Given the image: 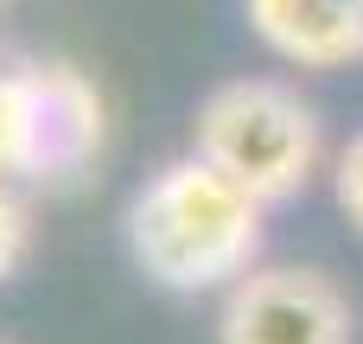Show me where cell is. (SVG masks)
I'll list each match as a JSON object with an SVG mask.
<instances>
[{
    "mask_svg": "<svg viewBox=\"0 0 363 344\" xmlns=\"http://www.w3.org/2000/svg\"><path fill=\"white\" fill-rule=\"evenodd\" d=\"M134 268L166 294H230L249 268H262L268 243V204L249 198L236 179H223L191 147L166 166H153L121 217Z\"/></svg>",
    "mask_w": 363,
    "mask_h": 344,
    "instance_id": "1",
    "label": "cell"
},
{
    "mask_svg": "<svg viewBox=\"0 0 363 344\" xmlns=\"http://www.w3.org/2000/svg\"><path fill=\"white\" fill-rule=\"evenodd\" d=\"M191 153L211 160L223 179H236L249 198H262L274 211V204H294L313 185L325 134H319V109L294 83H281V77H230L198 102Z\"/></svg>",
    "mask_w": 363,
    "mask_h": 344,
    "instance_id": "2",
    "label": "cell"
},
{
    "mask_svg": "<svg viewBox=\"0 0 363 344\" xmlns=\"http://www.w3.org/2000/svg\"><path fill=\"white\" fill-rule=\"evenodd\" d=\"M217 344H357V313L332 274L262 262L217 294Z\"/></svg>",
    "mask_w": 363,
    "mask_h": 344,
    "instance_id": "3",
    "label": "cell"
},
{
    "mask_svg": "<svg viewBox=\"0 0 363 344\" xmlns=\"http://www.w3.org/2000/svg\"><path fill=\"white\" fill-rule=\"evenodd\" d=\"M32 77H38V128H45L38 185H77L108 147V102L96 77L64 57H32Z\"/></svg>",
    "mask_w": 363,
    "mask_h": 344,
    "instance_id": "4",
    "label": "cell"
},
{
    "mask_svg": "<svg viewBox=\"0 0 363 344\" xmlns=\"http://www.w3.org/2000/svg\"><path fill=\"white\" fill-rule=\"evenodd\" d=\"M249 32L300 70L363 64V0H242Z\"/></svg>",
    "mask_w": 363,
    "mask_h": 344,
    "instance_id": "5",
    "label": "cell"
},
{
    "mask_svg": "<svg viewBox=\"0 0 363 344\" xmlns=\"http://www.w3.org/2000/svg\"><path fill=\"white\" fill-rule=\"evenodd\" d=\"M45 166V128H38V77L32 57H0V185H38Z\"/></svg>",
    "mask_w": 363,
    "mask_h": 344,
    "instance_id": "6",
    "label": "cell"
},
{
    "mask_svg": "<svg viewBox=\"0 0 363 344\" xmlns=\"http://www.w3.org/2000/svg\"><path fill=\"white\" fill-rule=\"evenodd\" d=\"M32 236H38L32 204L19 198V185H0V287L32 262Z\"/></svg>",
    "mask_w": 363,
    "mask_h": 344,
    "instance_id": "7",
    "label": "cell"
},
{
    "mask_svg": "<svg viewBox=\"0 0 363 344\" xmlns=\"http://www.w3.org/2000/svg\"><path fill=\"white\" fill-rule=\"evenodd\" d=\"M332 198H338V211L351 217V230L363 236V128L338 147V160H332Z\"/></svg>",
    "mask_w": 363,
    "mask_h": 344,
    "instance_id": "8",
    "label": "cell"
},
{
    "mask_svg": "<svg viewBox=\"0 0 363 344\" xmlns=\"http://www.w3.org/2000/svg\"><path fill=\"white\" fill-rule=\"evenodd\" d=\"M0 344H6V338H0Z\"/></svg>",
    "mask_w": 363,
    "mask_h": 344,
    "instance_id": "9",
    "label": "cell"
}]
</instances>
